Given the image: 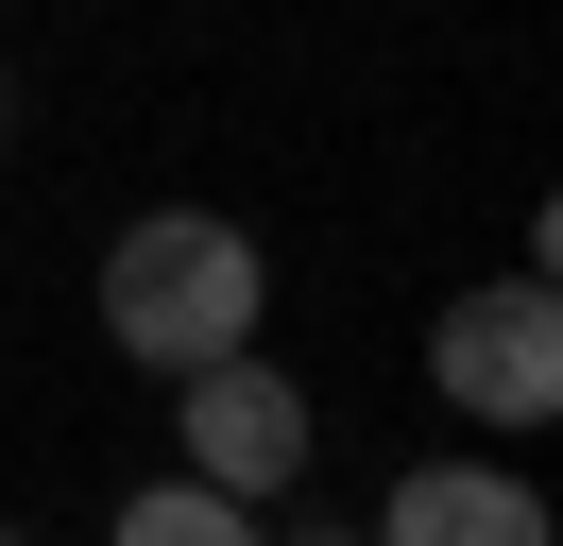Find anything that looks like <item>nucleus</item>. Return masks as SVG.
Returning <instances> with one entry per match:
<instances>
[{
  "mask_svg": "<svg viewBox=\"0 0 563 546\" xmlns=\"http://www.w3.org/2000/svg\"><path fill=\"white\" fill-rule=\"evenodd\" d=\"M274 325V256H256V222H222V205H137V222L103 239V341L137 375H188L222 359V341Z\"/></svg>",
  "mask_w": 563,
  "mask_h": 546,
  "instance_id": "obj_1",
  "label": "nucleus"
},
{
  "mask_svg": "<svg viewBox=\"0 0 563 546\" xmlns=\"http://www.w3.org/2000/svg\"><path fill=\"white\" fill-rule=\"evenodd\" d=\"M427 393H444L461 427H547L563 410V291H547V256L495 273V291H461L444 325H427Z\"/></svg>",
  "mask_w": 563,
  "mask_h": 546,
  "instance_id": "obj_2",
  "label": "nucleus"
},
{
  "mask_svg": "<svg viewBox=\"0 0 563 546\" xmlns=\"http://www.w3.org/2000/svg\"><path fill=\"white\" fill-rule=\"evenodd\" d=\"M172 444H188V478H222L240 512H290V478H308L324 410L290 393L256 341H222V359H188V375H172Z\"/></svg>",
  "mask_w": 563,
  "mask_h": 546,
  "instance_id": "obj_3",
  "label": "nucleus"
},
{
  "mask_svg": "<svg viewBox=\"0 0 563 546\" xmlns=\"http://www.w3.org/2000/svg\"><path fill=\"white\" fill-rule=\"evenodd\" d=\"M376 529L393 546H547V495H529L512 461H410L376 495Z\"/></svg>",
  "mask_w": 563,
  "mask_h": 546,
  "instance_id": "obj_4",
  "label": "nucleus"
},
{
  "mask_svg": "<svg viewBox=\"0 0 563 546\" xmlns=\"http://www.w3.org/2000/svg\"><path fill=\"white\" fill-rule=\"evenodd\" d=\"M120 529H137V546H240V529H274V512H240V495H222V478H137V495H120Z\"/></svg>",
  "mask_w": 563,
  "mask_h": 546,
  "instance_id": "obj_5",
  "label": "nucleus"
},
{
  "mask_svg": "<svg viewBox=\"0 0 563 546\" xmlns=\"http://www.w3.org/2000/svg\"><path fill=\"white\" fill-rule=\"evenodd\" d=\"M0 120H18V86H0Z\"/></svg>",
  "mask_w": 563,
  "mask_h": 546,
  "instance_id": "obj_6",
  "label": "nucleus"
}]
</instances>
